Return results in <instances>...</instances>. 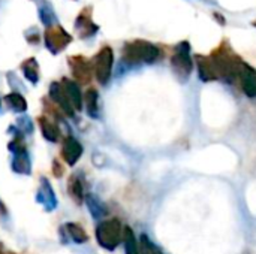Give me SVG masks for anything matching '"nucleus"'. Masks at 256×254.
I'll return each mask as SVG.
<instances>
[{
  "label": "nucleus",
  "mask_w": 256,
  "mask_h": 254,
  "mask_svg": "<svg viewBox=\"0 0 256 254\" xmlns=\"http://www.w3.org/2000/svg\"><path fill=\"white\" fill-rule=\"evenodd\" d=\"M219 79H225L228 82H232L236 79H238V73H240V67L243 64V61L240 60V57L231 49V46L226 42H222L210 55Z\"/></svg>",
  "instance_id": "obj_1"
},
{
  "label": "nucleus",
  "mask_w": 256,
  "mask_h": 254,
  "mask_svg": "<svg viewBox=\"0 0 256 254\" xmlns=\"http://www.w3.org/2000/svg\"><path fill=\"white\" fill-rule=\"evenodd\" d=\"M160 49L154 43L142 39H136L124 43L122 51V58L126 64H152L160 58Z\"/></svg>",
  "instance_id": "obj_2"
},
{
  "label": "nucleus",
  "mask_w": 256,
  "mask_h": 254,
  "mask_svg": "<svg viewBox=\"0 0 256 254\" xmlns=\"http://www.w3.org/2000/svg\"><path fill=\"white\" fill-rule=\"evenodd\" d=\"M94 237L104 250L114 252L123 240V226L118 219L102 220L94 229Z\"/></svg>",
  "instance_id": "obj_3"
},
{
  "label": "nucleus",
  "mask_w": 256,
  "mask_h": 254,
  "mask_svg": "<svg viewBox=\"0 0 256 254\" xmlns=\"http://www.w3.org/2000/svg\"><path fill=\"white\" fill-rule=\"evenodd\" d=\"M171 66L174 75L180 82H186L194 70V60L190 57V45L188 40H183L176 45L174 54L171 57Z\"/></svg>",
  "instance_id": "obj_4"
},
{
  "label": "nucleus",
  "mask_w": 256,
  "mask_h": 254,
  "mask_svg": "<svg viewBox=\"0 0 256 254\" xmlns=\"http://www.w3.org/2000/svg\"><path fill=\"white\" fill-rule=\"evenodd\" d=\"M114 66V52L111 46H102L100 51L94 55L93 60V73L100 85H106L112 75Z\"/></svg>",
  "instance_id": "obj_5"
},
{
  "label": "nucleus",
  "mask_w": 256,
  "mask_h": 254,
  "mask_svg": "<svg viewBox=\"0 0 256 254\" xmlns=\"http://www.w3.org/2000/svg\"><path fill=\"white\" fill-rule=\"evenodd\" d=\"M44 39H45V46L52 54L62 52L72 42V36L62 25H58V24L48 25L46 30H45Z\"/></svg>",
  "instance_id": "obj_6"
},
{
  "label": "nucleus",
  "mask_w": 256,
  "mask_h": 254,
  "mask_svg": "<svg viewBox=\"0 0 256 254\" xmlns=\"http://www.w3.org/2000/svg\"><path fill=\"white\" fill-rule=\"evenodd\" d=\"M72 76L75 78L76 84H88L92 79V73H93V67L90 64V61L82 57V55H72L68 58Z\"/></svg>",
  "instance_id": "obj_7"
},
{
  "label": "nucleus",
  "mask_w": 256,
  "mask_h": 254,
  "mask_svg": "<svg viewBox=\"0 0 256 254\" xmlns=\"http://www.w3.org/2000/svg\"><path fill=\"white\" fill-rule=\"evenodd\" d=\"M82 153H84V148H82L81 142L76 138H74L70 135L63 138V142H62V159L64 160L66 165L75 166L80 162Z\"/></svg>",
  "instance_id": "obj_8"
},
{
  "label": "nucleus",
  "mask_w": 256,
  "mask_h": 254,
  "mask_svg": "<svg viewBox=\"0 0 256 254\" xmlns=\"http://www.w3.org/2000/svg\"><path fill=\"white\" fill-rule=\"evenodd\" d=\"M34 199L48 213H51V211H54L57 208V196L54 193V189H52L51 183L46 178H44V177L39 181V187H38Z\"/></svg>",
  "instance_id": "obj_9"
},
{
  "label": "nucleus",
  "mask_w": 256,
  "mask_h": 254,
  "mask_svg": "<svg viewBox=\"0 0 256 254\" xmlns=\"http://www.w3.org/2000/svg\"><path fill=\"white\" fill-rule=\"evenodd\" d=\"M92 12H93L92 7L87 6V7H84V9L80 12V15L76 16L75 30H76V33H78V36H80L81 39H87V37L96 34L98 30H99V27H98V25L93 22V19H92Z\"/></svg>",
  "instance_id": "obj_10"
},
{
  "label": "nucleus",
  "mask_w": 256,
  "mask_h": 254,
  "mask_svg": "<svg viewBox=\"0 0 256 254\" xmlns=\"http://www.w3.org/2000/svg\"><path fill=\"white\" fill-rule=\"evenodd\" d=\"M48 96H50V99L57 105V108H58V111H60L62 114H64V115L69 117V118H74V117H75V109H74V106L70 105V102L68 100V97H66V94H64V91H63V87H62L60 82H52V84L50 85Z\"/></svg>",
  "instance_id": "obj_11"
},
{
  "label": "nucleus",
  "mask_w": 256,
  "mask_h": 254,
  "mask_svg": "<svg viewBox=\"0 0 256 254\" xmlns=\"http://www.w3.org/2000/svg\"><path fill=\"white\" fill-rule=\"evenodd\" d=\"M238 81L242 85L243 93L250 97L255 99L256 97V70L249 66L248 63L243 61L242 67H240V73H238Z\"/></svg>",
  "instance_id": "obj_12"
},
{
  "label": "nucleus",
  "mask_w": 256,
  "mask_h": 254,
  "mask_svg": "<svg viewBox=\"0 0 256 254\" xmlns=\"http://www.w3.org/2000/svg\"><path fill=\"white\" fill-rule=\"evenodd\" d=\"M195 61H196V67H198V76L202 82H212V81L219 79L218 70L208 55L200 54L195 57Z\"/></svg>",
  "instance_id": "obj_13"
},
{
  "label": "nucleus",
  "mask_w": 256,
  "mask_h": 254,
  "mask_svg": "<svg viewBox=\"0 0 256 254\" xmlns=\"http://www.w3.org/2000/svg\"><path fill=\"white\" fill-rule=\"evenodd\" d=\"M60 84L63 87V91H64L68 100L74 106V109L81 111L82 109V91H81L80 85L75 81L69 79V78H63Z\"/></svg>",
  "instance_id": "obj_14"
},
{
  "label": "nucleus",
  "mask_w": 256,
  "mask_h": 254,
  "mask_svg": "<svg viewBox=\"0 0 256 254\" xmlns=\"http://www.w3.org/2000/svg\"><path fill=\"white\" fill-rule=\"evenodd\" d=\"M82 106L86 109V114L96 120L100 117V109H99V93L96 88L90 87L84 91L82 94Z\"/></svg>",
  "instance_id": "obj_15"
},
{
  "label": "nucleus",
  "mask_w": 256,
  "mask_h": 254,
  "mask_svg": "<svg viewBox=\"0 0 256 254\" xmlns=\"http://www.w3.org/2000/svg\"><path fill=\"white\" fill-rule=\"evenodd\" d=\"M38 126H39V129H40V133H42V136L48 141V142H52V144H56V142H58V138H60V129H58V126L51 120V118H48L46 115H40L39 118H38Z\"/></svg>",
  "instance_id": "obj_16"
},
{
  "label": "nucleus",
  "mask_w": 256,
  "mask_h": 254,
  "mask_svg": "<svg viewBox=\"0 0 256 254\" xmlns=\"http://www.w3.org/2000/svg\"><path fill=\"white\" fill-rule=\"evenodd\" d=\"M12 162H10V168L15 174L18 175H30L32 174V160L27 151L18 153V154H12Z\"/></svg>",
  "instance_id": "obj_17"
},
{
  "label": "nucleus",
  "mask_w": 256,
  "mask_h": 254,
  "mask_svg": "<svg viewBox=\"0 0 256 254\" xmlns=\"http://www.w3.org/2000/svg\"><path fill=\"white\" fill-rule=\"evenodd\" d=\"M62 232L64 234L66 238H69L75 244H86L88 241L87 232L78 223H66V225H63Z\"/></svg>",
  "instance_id": "obj_18"
},
{
  "label": "nucleus",
  "mask_w": 256,
  "mask_h": 254,
  "mask_svg": "<svg viewBox=\"0 0 256 254\" xmlns=\"http://www.w3.org/2000/svg\"><path fill=\"white\" fill-rule=\"evenodd\" d=\"M84 202H86L87 210H88L90 214L93 216V219L100 220V219H104V217L108 214V208L105 207V204H104L99 198H96V196H93V195H90V193H86Z\"/></svg>",
  "instance_id": "obj_19"
},
{
  "label": "nucleus",
  "mask_w": 256,
  "mask_h": 254,
  "mask_svg": "<svg viewBox=\"0 0 256 254\" xmlns=\"http://www.w3.org/2000/svg\"><path fill=\"white\" fill-rule=\"evenodd\" d=\"M68 192H69V196L72 198V201L76 205H82L84 204L86 193H84V186H82V180L80 178V175H72L69 178Z\"/></svg>",
  "instance_id": "obj_20"
},
{
  "label": "nucleus",
  "mask_w": 256,
  "mask_h": 254,
  "mask_svg": "<svg viewBox=\"0 0 256 254\" xmlns=\"http://www.w3.org/2000/svg\"><path fill=\"white\" fill-rule=\"evenodd\" d=\"M4 102L8 105V108L14 112H26L27 111V100L26 97L21 94V93H16V91H12L9 94L4 96Z\"/></svg>",
  "instance_id": "obj_21"
},
{
  "label": "nucleus",
  "mask_w": 256,
  "mask_h": 254,
  "mask_svg": "<svg viewBox=\"0 0 256 254\" xmlns=\"http://www.w3.org/2000/svg\"><path fill=\"white\" fill-rule=\"evenodd\" d=\"M21 70L24 73V78L28 82H32V84L39 82V64H38L36 58H27L21 64Z\"/></svg>",
  "instance_id": "obj_22"
},
{
  "label": "nucleus",
  "mask_w": 256,
  "mask_h": 254,
  "mask_svg": "<svg viewBox=\"0 0 256 254\" xmlns=\"http://www.w3.org/2000/svg\"><path fill=\"white\" fill-rule=\"evenodd\" d=\"M123 246H124V254H140V244L136 241V237L134 234V231L126 226L123 228V240H122Z\"/></svg>",
  "instance_id": "obj_23"
},
{
  "label": "nucleus",
  "mask_w": 256,
  "mask_h": 254,
  "mask_svg": "<svg viewBox=\"0 0 256 254\" xmlns=\"http://www.w3.org/2000/svg\"><path fill=\"white\" fill-rule=\"evenodd\" d=\"M140 254H164L158 246L152 243V240L147 235H141L140 240Z\"/></svg>",
  "instance_id": "obj_24"
},
{
  "label": "nucleus",
  "mask_w": 256,
  "mask_h": 254,
  "mask_svg": "<svg viewBox=\"0 0 256 254\" xmlns=\"http://www.w3.org/2000/svg\"><path fill=\"white\" fill-rule=\"evenodd\" d=\"M22 135H30L32 132H33V129H34V124H33V121H32V118L30 117H27V115H22V117H20L18 120H16V126H15Z\"/></svg>",
  "instance_id": "obj_25"
},
{
  "label": "nucleus",
  "mask_w": 256,
  "mask_h": 254,
  "mask_svg": "<svg viewBox=\"0 0 256 254\" xmlns=\"http://www.w3.org/2000/svg\"><path fill=\"white\" fill-rule=\"evenodd\" d=\"M52 174H54V177H56V178H60V177H63V174H64L63 165H62L57 159L52 162Z\"/></svg>",
  "instance_id": "obj_26"
},
{
  "label": "nucleus",
  "mask_w": 256,
  "mask_h": 254,
  "mask_svg": "<svg viewBox=\"0 0 256 254\" xmlns=\"http://www.w3.org/2000/svg\"><path fill=\"white\" fill-rule=\"evenodd\" d=\"M9 213H8V208L4 207L3 201L0 199V219H8Z\"/></svg>",
  "instance_id": "obj_27"
},
{
  "label": "nucleus",
  "mask_w": 256,
  "mask_h": 254,
  "mask_svg": "<svg viewBox=\"0 0 256 254\" xmlns=\"http://www.w3.org/2000/svg\"><path fill=\"white\" fill-rule=\"evenodd\" d=\"M0 254H8V252L4 250V246L3 244H0Z\"/></svg>",
  "instance_id": "obj_28"
},
{
  "label": "nucleus",
  "mask_w": 256,
  "mask_h": 254,
  "mask_svg": "<svg viewBox=\"0 0 256 254\" xmlns=\"http://www.w3.org/2000/svg\"><path fill=\"white\" fill-rule=\"evenodd\" d=\"M252 24H254V27H256V21H254V22H252Z\"/></svg>",
  "instance_id": "obj_29"
},
{
  "label": "nucleus",
  "mask_w": 256,
  "mask_h": 254,
  "mask_svg": "<svg viewBox=\"0 0 256 254\" xmlns=\"http://www.w3.org/2000/svg\"><path fill=\"white\" fill-rule=\"evenodd\" d=\"M8 254H15V253H12V252H8Z\"/></svg>",
  "instance_id": "obj_30"
},
{
  "label": "nucleus",
  "mask_w": 256,
  "mask_h": 254,
  "mask_svg": "<svg viewBox=\"0 0 256 254\" xmlns=\"http://www.w3.org/2000/svg\"><path fill=\"white\" fill-rule=\"evenodd\" d=\"M0 108H2V99H0Z\"/></svg>",
  "instance_id": "obj_31"
}]
</instances>
